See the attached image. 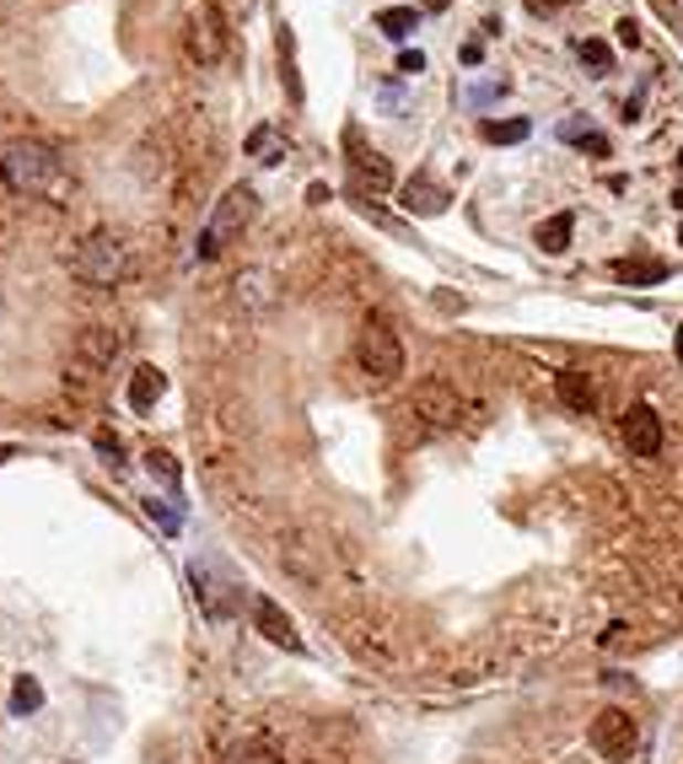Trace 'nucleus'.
<instances>
[{"label":"nucleus","mask_w":683,"mask_h":764,"mask_svg":"<svg viewBox=\"0 0 683 764\" xmlns=\"http://www.w3.org/2000/svg\"><path fill=\"white\" fill-rule=\"evenodd\" d=\"M119 350H124L119 328H81L76 334V362L86 371H108V366L119 362Z\"/></svg>","instance_id":"10"},{"label":"nucleus","mask_w":683,"mask_h":764,"mask_svg":"<svg viewBox=\"0 0 683 764\" xmlns=\"http://www.w3.org/2000/svg\"><path fill=\"white\" fill-rule=\"evenodd\" d=\"M425 11H446V0H425Z\"/></svg>","instance_id":"29"},{"label":"nucleus","mask_w":683,"mask_h":764,"mask_svg":"<svg viewBox=\"0 0 683 764\" xmlns=\"http://www.w3.org/2000/svg\"><path fill=\"white\" fill-rule=\"evenodd\" d=\"M587 737H592L598 760H608V764H624L630 754H635V749H641V726H635V716H630V711H619V705L598 711Z\"/></svg>","instance_id":"6"},{"label":"nucleus","mask_w":683,"mask_h":764,"mask_svg":"<svg viewBox=\"0 0 683 764\" xmlns=\"http://www.w3.org/2000/svg\"><path fill=\"white\" fill-rule=\"evenodd\" d=\"M679 242H683V227H679Z\"/></svg>","instance_id":"32"},{"label":"nucleus","mask_w":683,"mask_h":764,"mask_svg":"<svg viewBox=\"0 0 683 764\" xmlns=\"http://www.w3.org/2000/svg\"><path fill=\"white\" fill-rule=\"evenodd\" d=\"M253 625H259V636L270 646H285V651H302V636H296V625L285 619V608L275 598H253Z\"/></svg>","instance_id":"11"},{"label":"nucleus","mask_w":683,"mask_h":764,"mask_svg":"<svg viewBox=\"0 0 683 764\" xmlns=\"http://www.w3.org/2000/svg\"><path fill=\"white\" fill-rule=\"evenodd\" d=\"M409 415H414V420H425L431 431H446V426H458V415H463V404H458V388H452V383H442V377L420 383V388H414V399H409Z\"/></svg>","instance_id":"7"},{"label":"nucleus","mask_w":683,"mask_h":764,"mask_svg":"<svg viewBox=\"0 0 683 764\" xmlns=\"http://www.w3.org/2000/svg\"><path fill=\"white\" fill-rule=\"evenodd\" d=\"M253 210H259V200H253V189L248 184H232L221 200H216V210H210V221H204V232H200V259H221L232 242L248 232V221H253Z\"/></svg>","instance_id":"3"},{"label":"nucleus","mask_w":683,"mask_h":764,"mask_svg":"<svg viewBox=\"0 0 683 764\" xmlns=\"http://www.w3.org/2000/svg\"><path fill=\"white\" fill-rule=\"evenodd\" d=\"M619 437H624V447L635 458H656L662 452V415L651 404H630L624 420H619Z\"/></svg>","instance_id":"8"},{"label":"nucleus","mask_w":683,"mask_h":764,"mask_svg":"<svg viewBox=\"0 0 683 764\" xmlns=\"http://www.w3.org/2000/svg\"><path fill=\"white\" fill-rule=\"evenodd\" d=\"M608 275L624 285H651V281H668V264H656V259H613Z\"/></svg>","instance_id":"15"},{"label":"nucleus","mask_w":683,"mask_h":764,"mask_svg":"<svg viewBox=\"0 0 683 764\" xmlns=\"http://www.w3.org/2000/svg\"><path fill=\"white\" fill-rule=\"evenodd\" d=\"M403 210H414V216H442L446 210V189L442 184H431V178H425V172H420V178H409V184H403Z\"/></svg>","instance_id":"13"},{"label":"nucleus","mask_w":683,"mask_h":764,"mask_svg":"<svg viewBox=\"0 0 683 764\" xmlns=\"http://www.w3.org/2000/svg\"><path fill=\"white\" fill-rule=\"evenodd\" d=\"M560 135H565V140H576L581 151H592V157H608V140H603V135H592V129H576V124H565Z\"/></svg>","instance_id":"23"},{"label":"nucleus","mask_w":683,"mask_h":764,"mask_svg":"<svg viewBox=\"0 0 683 764\" xmlns=\"http://www.w3.org/2000/svg\"><path fill=\"white\" fill-rule=\"evenodd\" d=\"M264 285H270V281L253 270V275H242V281H238V296H248V302H264Z\"/></svg>","instance_id":"25"},{"label":"nucleus","mask_w":683,"mask_h":764,"mask_svg":"<svg viewBox=\"0 0 683 764\" xmlns=\"http://www.w3.org/2000/svg\"><path fill=\"white\" fill-rule=\"evenodd\" d=\"M679 362H683V323H679Z\"/></svg>","instance_id":"30"},{"label":"nucleus","mask_w":683,"mask_h":764,"mask_svg":"<svg viewBox=\"0 0 683 764\" xmlns=\"http://www.w3.org/2000/svg\"><path fill=\"white\" fill-rule=\"evenodd\" d=\"M619 43H624V49H641V28H635V22H630V17H624V22H619Z\"/></svg>","instance_id":"27"},{"label":"nucleus","mask_w":683,"mask_h":764,"mask_svg":"<svg viewBox=\"0 0 683 764\" xmlns=\"http://www.w3.org/2000/svg\"><path fill=\"white\" fill-rule=\"evenodd\" d=\"M560 399H565V409H576V415H592V409H598V388H592L587 371H560Z\"/></svg>","instance_id":"14"},{"label":"nucleus","mask_w":683,"mask_h":764,"mask_svg":"<svg viewBox=\"0 0 683 764\" xmlns=\"http://www.w3.org/2000/svg\"><path fill=\"white\" fill-rule=\"evenodd\" d=\"M39 705H43V684H39V679H28V673H22V679L11 684V716H33Z\"/></svg>","instance_id":"17"},{"label":"nucleus","mask_w":683,"mask_h":764,"mask_svg":"<svg viewBox=\"0 0 683 764\" xmlns=\"http://www.w3.org/2000/svg\"><path fill=\"white\" fill-rule=\"evenodd\" d=\"M92 442H97V452H103V458H114V463H119V437H114V431H97V437H92Z\"/></svg>","instance_id":"26"},{"label":"nucleus","mask_w":683,"mask_h":764,"mask_svg":"<svg viewBox=\"0 0 683 764\" xmlns=\"http://www.w3.org/2000/svg\"><path fill=\"white\" fill-rule=\"evenodd\" d=\"M484 140H490V146H517V140H527V119L484 124Z\"/></svg>","instance_id":"19"},{"label":"nucleus","mask_w":683,"mask_h":764,"mask_svg":"<svg viewBox=\"0 0 683 764\" xmlns=\"http://www.w3.org/2000/svg\"><path fill=\"white\" fill-rule=\"evenodd\" d=\"M6 458H11V447H0V463H6Z\"/></svg>","instance_id":"31"},{"label":"nucleus","mask_w":683,"mask_h":764,"mask_svg":"<svg viewBox=\"0 0 683 764\" xmlns=\"http://www.w3.org/2000/svg\"><path fill=\"white\" fill-rule=\"evenodd\" d=\"M183 43H189V60H195V65H216V60L227 54V22H221V6H216V0H195V6H189Z\"/></svg>","instance_id":"5"},{"label":"nucleus","mask_w":683,"mask_h":764,"mask_svg":"<svg viewBox=\"0 0 683 764\" xmlns=\"http://www.w3.org/2000/svg\"><path fill=\"white\" fill-rule=\"evenodd\" d=\"M414 22H420V17H414L409 6H388V11L377 17V28H382L388 39H409V33H414Z\"/></svg>","instance_id":"18"},{"label":"nucleus","mask_w":683,"mask_h":764,"mask_svg":"<svg viewBox=\"0 0 683 764\" xmlns=\"http://www.w3.org/2000/svg\"><path fill=\"white\" fill-rule=\"evenodd\" d=\"M679 167H683V151H679Z\"/></svg>","instance_id":"33"},{"label":"nucleus","mask_w":683,"mask_h":764,"mask_svg":"<svg viewBox=\"0 0 683 764\" xmlns=\"http://www.w3.org/2000/svg\"><path fill=\"white\" fill-rule=\"evenodd\" d=\"M285 146H281V135H275V129H253V135H248V157H281Z\"/></svg>","instance_id":"22"},{"label":"nucleus","mask_w":683,"mask_h":764,"mask_svg":"<svg viewBox=\"0 0 683 764\" xmlns=\"http://www.w3.org/2000/svg\"><path fill=\"white\" fill-rule=\"evenodd\" d=\"M576 60H581V65H592V71H603V65H608V43L603 39H581V43H576Z\"/></svg>","instance_id":"24"},{"label":"nucleus","mask_w":683,"mask_h":764,"mask_svg":"<svg viewBox=\"0 0 683 764\" xmlns=\"http://www.w3.org/2000/svg\"><path fill=\"white\" fill-rule=\"evenodd\" d=\"M356 362H361V371L377 383V388L399 383L403 377V345H399V334H393V323L388 318L361 323V334H356Z\"/></svg>","instance_id":"4"},{"label":"nucleus","mask_w":683,"mask_h":764,"mask_svg":"<svg viewBox=\"0 0 683 764\" xmlns=\"http://www.w3.org/2000/svg\"><path fill=\"white\" fill-rule=\"evenodd\" d=\"M281 65H285V86H291V97H302V81H296V39H291V28H281Z\"/></svg>","instance_id":"21"},{"label":"nucleus","mask_w":683,"mask_h":764,"mask_svg":"<svg viewBox=\"0 0 683 764\" xmlns=\"http://www.w3.org/2000/svg\"><path fill=\"white\" fill-rule=\"evenodd\" d=\"M420 65H425V60H420V54H414V49H403V54H399V71H403V76H414V71H420Z\"/></svg>","instance_id":"28"},{"label":"nucleus","mask_w":683,"mask_h":764,"mask_svg":"<svg viewBox=\"0 0 683 764\" xmlns=\"http://www.w3.org/2000/svg\"><path fill=\"white\" fill-rule=\"evenodd\" d=\"M161 394H167V371L161 366H135V377H129V409L135 415H151Z\"/></svg>","instance_id":"12"},{"label":"nucleus","mask_w":683,"mask_h":764,"mask_svg":"<svg viewBox=\"0 0 683 764\" xmlns=\"http://www.w3.org/2000/svg\"><path fill=\"white\" fill-rule=\"evenodd\" d=\"M146 469H151V480H161L167 490H178V463H172V452L151 447V452H146Z\"/></svg>","instance_id":"20"},{"label":"nucleus","mask_w":683,"mask_h":764,"mask_svg":"<svg viewBox=\"0 0 683 764\" xmlns=\"http://www.w3.org/2000/svg\"><path fill=\"white\" fill-rule=\"evenodd\" d=\"M0 184L22 200H43V205H71L76 200V178L71 167L60 161L54 146L43 140H11L0 151Z\"/></svg>","instance_id":"1"},{"label":"nucleus","mask_w":683,"mask_h":764,"mask_svg":"<svg viewBox=\"0 0 683 764\" xmlns=\"http://www.w3.org/2000/svg\"><path fill=\"white\" fill-rule=\"evenodd\" d=\"M71 275H76L81 285H97V291H114V285H124L129 275H135V248L124 242V232H114V227H97V232H86V238L71 248Z\"/></svg>","instance_id":"2"},{"label":"nucleus","mask_w":683,"mask_h":764,"mask_svg":"<svg viewBox=\"0 0 683 764\" xmlns=\"http://www.w3.org/2000/svg\"><path fill=\"white\" fill-rule=\"evenodd\" d=\"M570 232H576V221H570V216H549V221H538V232H533V238H538V248H544V253H565V248H570Z\"/></svg>","instance_id":"16"},{"label":"nucleus","mask_w":683,"mask_h":764,"mask_svg":"<svg viewBox=\"0 0 683 764\" xmlns=\"http://www.w3.org/2000/svg\"><path fill=\"white\" fill-rule=\"evenodd\" d=\"M345 151H350V172L361 178V189H371V195L393 189V167H388L382 151H371V146H366L361 129H345Z\"/></svg>","instance_id":"9"}]
</instances>
